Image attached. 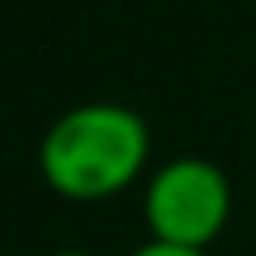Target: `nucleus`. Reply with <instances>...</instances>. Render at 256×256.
<instances>
[{
    "mask_svg": "<svg viewBox=\"0 0 256 256\" xmlns=\"http://www.w3.org/2000/svg\"><path fill=\"white\" fill-rule=\"evenodd\" d=\"M141 214L150 239L210 252V244L230 222V180L210 158H166L146 184Z\"/></svg>",
    "mask_w": 256,
    "mask_h": 256,
    "instance_id": "obj_2",
    "label": "nucleus"
},
{
    "mask_svg": "<svg viewBox=\"0 0 256 256\" xmlns=\"http://www.w3.org/2000/svg\"><path fill=\"white\" fill-rule=\"evenodd\" d=\"M47 256H94V252H82V248H60V252H47Z\"/></svg>",
    "mask_w": 256,
    "mask_h": 256,
    "instance_id": "obj_4",
    "label": "nucleus"
},
{
    "mask_svg": "<svg viewBox=\"0 0 256 256\" xmlns=\"http://www.w3.org/2000/svg\"><path fill=\"white\" fill-rule=\"evenodd\" d=\"M128 256H210V252H201V248H180V244H162V239H146L137 252H128Z\"/></svg>",
    "mask_w": 256,
    "mask_h": 256,
    "instance_id": "obj_3",
    "label": "nucleus"
},
{
    "mask_svg": "<svg viewBox=\"0 0 256 256\" xmlns=\"http://www.w3.org/2000/svg\"><path fill=\"white\" fill-rule=\"evenodd\" d=\"M150 162V128L124 102H82L52 120L38 141L43 184L77 205H98L141 180Z\"/></svg>",
    "mask_w": 256,
    "mask_h": 256,
    "instance_id": "obj_1",
    "label": "nucleus"
}]
</instances>
